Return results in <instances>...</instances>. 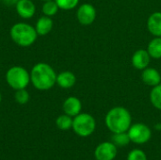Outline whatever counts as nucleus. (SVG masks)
Segmentation results:
<instances>
[{"label":"nucleus","mask_w":161,"mask_h":160,"mask_svg":"<svg viewBox=\"0 0 161 160\" xmlns=\"http://www.w3.org/2000/svg\"><path fill=\"white\" fill-rule=\"evenodd\" d=\"M30 83L39 91H48L57 83V74L52 66L39 62L30 71Z\"/></svg>","instance_id":"nucleus-1"},{"label":"nucleus","mask_w":161,"mask_h":160,"mask_svg":"<svg viewBox=\"0 0 161 160\" xmlns=\"http://www.w3.org/2000/svg\"><path fill=\"white\" fill-rule=\"evenodd\" d=\"M105 123L108 130L112 133L127 132L131 126L132 117L126 108L123 107H115L107 113Z\"/></svg>","instance_id":"nucleus-2"},{"label":"nucleus","mask_w":161,"mask_h":160,"mask_svg":"<svg viewBox=\"0 0 161 160\" xmlns=\"http://www.w3.org/2000/svg\"><path fill=\"white\" fill-rule=\"evenodd\" d=\"M9 35L12 41L22 47L32 45L38 37L35 27L26 23L14 24L9 30Z\"/></svg>","instance_id":"nucleus-3"},{"label":"nucleus","mask_w":161,"mask_h":160,"mask_svg":"<svg viewBox=\"0 0 161 160\" xmlns=\"http://www.w3.org/2000/svg\"><path fill=\"white\" fill-rule=\"evenodd\" d=\"M6 81L14 91L25 89L30 83V73L22 66H12L6 73Z\"/></svg>","instance_id":"nucleus-4"},{"label":"nucleus","mask_w":161,"mask_h":160,"mask_svg":"<svg viewBox=\"0 0 161 160\" xmlns=\"http://www.w3.org/2000/svg\"><path fill=\"white\" fill-rule=\"evenodd\" d=\"M74 132L82 138L91 136L96 128L95 119L89 113H79L73 119Z\"/></svg>","instance_id":"nucleus-5"},{"label":"nucleus","mask_w":161,"mask_h":160,"mask_svg":"<svg viewBox=\"0 0 161 160\" xmlns=\"http://www.w3.org/2000/svg\"><path fill=\"white\" fill-rule=\"evenodd\" d=\"M130 141L136 144H144L148 142L152 137V131L144 124H131L127 130Z\"/></svg>","instance_id":"nucleus-6"},{"label":"nucleus","mask_w":161,"mask_h":160,"mask_svg":"<svg viewBox=\"0 0 161 160\" xmlns=\"http://www.w3.org/2000/svg\"><path fill=\"white\" fill-rule=\"evenodd\" d=\"M76 18L82 25H90L93 24L96 19V9L92 4H82L77 8Z\"/></svg>","instance_id":"nucleus-7"},{"label":"nucleus","mask_w":161,"mask_h":160,"mask_svg":"<svg viewBox=\"0 0 161 160\" xmlns=\"http://www.w3.org/2000/svg\"><path fill=\"white\" fill-rule=\"evenodd\" d=\"M117 156V146L110 141L100 143L94 151L96 160H113Z\"/></svg>","instance_id":"nucleus-8"},{"label":"nucleus","mask_w":161,"mask_h":160,"mask_svg":"<svg viewBox=\"0 0 161 160\" xmlns=\"http://www.w3.org/2000/svg\"><path fill=\"white\" fill-rule=\"evenodd\" d=\"M15 8L17 14L23 19H30L36 12V6L31 0H19Z\"/></svg>","instance_id":"nucleus-9"},{"label":"nucleus","mask_w":161,"mask_h":160,"mask_svg":"<svg viewBox=\"0 0 161 160\" xmlns=\"http://www.w3.org/2000/svg\"><path fill=\"white\" fill-rule=\"evenodd\" d=\"M151 58H152L150 57L147 50L139 49L133 54V56L131 58V63L134 68H136L137 70L142 71L148 67Z\"/></svg>","instance_id":"nucleus-10"},{"label":"nucleus","mask_w":161,"mask_h":160,"mask_svg":"<svg viewBox=\"0 0 161 160\" xmlns=\"http://www.w3.org/2000/svg\"><path fill=\"white\" fill-rule=\"evenodd\" d=\"M62 109L65 114L71 116V117H75L79 113H81L82 109V103L81 101L75 97V96H70L65 99L62 105Z\"/></svg>","instance_id":"nucleus-11"},{"label":"nucleus","mask_w":161,"mask_h":160,"mask_svg":"<svg viewBox=\"0 0 161 160\" xmlns=\"http://www.w3.org/2000/svg\"><path fill=\"white\" fill-rule=\"evenodd\" d=\"M142 79L145 85L155 87L161 83V74L157 69L147 67L144 70H142Z\"/></svg>","instance_id":"nucleus-12"},{"label":"nucleus","mask_w":161,"mask_h":160,"mask_svg":"<svg viewBox=\"0 0 161 160\" xmlns=\"http://www.w3.org/2000/svg\"><path fill=\"white\" fill-rule=\"evenodd\" d=\"M147 28L155 37H161V12L152 13L147 20Z\"/></svg>","instance_id":"nucleus-13"},{"label":"nucleus","mask_w":161,"mask_h":160,"mask_svg":"<svg viewBox=\"0 0 161 160\" xmlns=\"http://www.w3.org/2000/svg\"><path fill=\"white\" fill-rule=\"evenodd\" d=\"M53 20L51 17L48 16H42L38 19L36 25H35V29L37 31V34L40 36H45L48 33L51 32L52 28H53Z\"/></svg>","instance_id":"nucleus-14"},{"label":"nucleus","mask_w":161,"mask_h":160,"mask_svg":"<svg viewBox=\"0 0 161 160\" xmlns=\"http://www.w3.org/2000/svg\"><path fill=\"white\" fill-rule=\"evenodd\" d=\"M76 82V77L74 73L69 71H64L57 74V83L62 89H70L75 86Z\"/></svg>","instance_id":"nucleus-15"},{"label":"nucleus","mask_w":161,"mask_h":160,"mask_svg":"<svg viewBox=\"0 0 161 160\" xmlns=\"http://www.w3.org/2000/svg\"><path fill=\"white\" fill-rule=\"evenodd\" d=\"M147 51L152 58H161V37H155L148 44Z\"/></svg>","instance_id":"nucleus-16"},{"label":"nucleus","mask_w":161,"mask_h":160,"mask_svg":"<svg viewBox=\"0 0 161 160\" xmlns=\"http://www.w3.org/2000/svg\"><path fill=\"white\" fill-rule=\"evenodd\" d=\"M150 101L154 108L161 110V83L153 87L150 92Z\"/></svg>","instance_id":"nucleus-17"},{"label":"nucleus","mask_w":161,"mask_h":160,"mask_svg":"<svg viewBox=\"0 0 161 160\" xmlns=\"http://www.w3.org/2000/svg\"><path fill=\"white\" fill-rule=\"evenodd\" d=\"M59 8L57 4V2L55 0H49V1H45L42 7V11L45 16L48 17H52L54 15H56L58 11Z\"/></svg>","instance_id":"nucleus-18"},{"label":"nucleus","mask_w":161,"mask_h":160,"mask_svg":"<svg viewBox=\"0 0 161 160\" xmlns=\"http://www.w3.org/2000/svg\"><path fill=\"white\" fill-rule=\"evenodd\" d=\"M56 125L60 130H69L73 126V117L64 113L57 118Z\"/></svg>","instance_id":"nucleus-19"},{"label":"nucleus","mask_w":161,"mask_h":160,"mask_svg":"<svg viewBox=\"0 0 161 160\" xmlns=\"http://www.w3.org/2000/svg\"><path fill=\"white\" fill-rule=\"evenodd\" d=\"M111 140H112V142L116 146H126L131 141L127 132L113 133V136H112Z\"/></svg>","instance_id":"nucleus-20"},{"label":"nucleus","mask_w":161,"mask_h":160,"mask_svg":"<svg viewBox=\"0 0 161 160\" xmlns=\"http://www.w3.org/2000/svg\"><path fill=\"white\" fill-rule=\"evenodd\" d=\"M14 99L19 105H25L30 99V95L25 89L17 90L14 93Z\"/></svg>","instance_id":"nucleus-21"},{"label":"nucleus","mask_w":161,"mask_h":160,"mask_svg":"<svg viewBox=\"0 0 161 160\" xmlns=\"http://www.w3.org/2000/svg\"><path fill=\"white\" fill-rule=\"evenodd\" d=\"M59 8V9L63 10H71L75 8L79 3V0H55Z\"/></svg>","instance_id":"nucleus-22"},{"label":"nucleus","mask_w":161,"mask_h":160,"mask_svg":"<svg viewBox=\"0 0 161 160\" xmlns=\"http://www.w3.org/2000/svg\"><path fill=\"white\" fill-rule=\"evenodd\" d=\"M127 160H147L145 153L140 149H134L129 152L127 156Z\"/></svg>","instance_id":"nucleus-23"},{"label":"nucleus","mask_w":161,"mask_h":160,"mask_svg":"<svg viewBox=\"0 0 161 160\" xmlns=\"http://www.w3.org/2000/svg\"><path fill=\"white\" fill-rule=\"evenodd\" d=\"M2 1L4 4H6L8 6H13V5H16L19 0H2Z\"/></svg>","instance_id":"nucleus-24"},{"label":"nucleus","mask_w":161,"mask_h":160,"mask_svg":"<svg viewBox=\"0 0 161 160\" xmlns=\"http://www.w3.org/2000/svg\"><path fill=\"white\" fill-rule=\"evenodd\" d=\"M1 101H2V95H1V92H0V103H1Z\"/></svg>","instance_id":"nucleus-25"},{"label":"nucleus","mask_w":161,"mask_h":160,"mask_svg":"<svg viewBox=\"0 0 161 160\" xmlns=\"http://www.w3.org/2000/svg\"><path fill=\"white\" fill-rule=\"evenodd\" d=\"M42 1H44V2H45V1H49V0H42Z\"/></svg>","instance_id":"nucleus-26"}]
</instances>
